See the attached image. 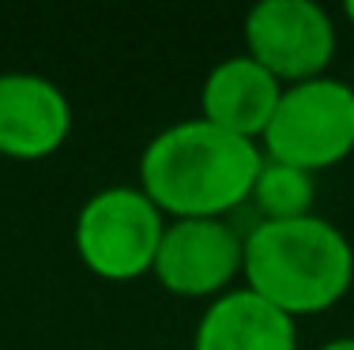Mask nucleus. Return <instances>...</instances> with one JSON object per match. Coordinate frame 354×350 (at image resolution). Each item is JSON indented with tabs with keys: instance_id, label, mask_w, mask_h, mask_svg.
<instances>
[{
	"instance_id": "obj_6",
	"label": "nucleus",
	"mask_w": 354,
	"mask_h": 350,
	"mask_svg": "<svg viewBox=\"0 0 354 350\" xmlns=\"http://www.w3.org/2000/svg\"><path fill=\"white\" fill-rule=\"evenodd\" d=\"M241 260L245 233H238L230 219H170L151 275L177 298L215 302L234 290Z\"/></svg>"
},
{
	"instance_id": "obj_8",
	"label": "nucleus",
	"mask_w": 354,
	"mask_h": 350,
	"mask_svg": "<svg viewBox=\"0 0 354 350\" xmlns=\"http://www.w3.org/2000/svg\"><path fill=\"white\" fill-rule=\"evenodd\" d=\"M279 98H283V83L268 68H260L249 53L223 57L200 87V117L234 132V136L260 144V136L268 132V124L275 117Z\"/></svg>"
},
{
	"instance_id": "obj_9",
	"label": "nucleus",
	"mask_w": 354,
	"mask_h": 350,
	"mask_svg": "<svg viewBox=\"0 0 354 350\" xmlns=\"http://www.w3.org/2000/svg\"><path fill=\"white\" fill-rule=\"evenodd\" d=\"M192 350H298V320H290L249 286L207 302L196 320Z\"/></svg>"
},
{
	"instance_id": "obj_4",
	"label": "nucleus",
	"mask_w": 354,
	"mask_h": 350,
	"mask_svg": "<svg viewBox=\"0 0 354 350\" xmlns=\"http://www.w3.org/2000/svg\"><path fill=\"white\" fill-rule=\"evenodd\" d=\"M260 151L306 173L339 166L354 155V87L335 76L283 87L272 124L260 136Z\"/></svg>"
},
{
	"instance_id": "obj_3",
	"label": "nucleus",
	"mask_w": 354,
	"mask_h": 350,
	"mask_svg": "<svg viewBox=\"0 0 354 350\" xmlns=\"http://www.w3.org/2000/svg\"><path fill=\"white\" fill-rule=\"evenodd\" d=\"M166 215L140 185H109L83 200L72 226L80 264L106 282H136L155 271Z\"/></svg>"
},
{
	"instance_id": "obj_5",
	"label": "nucleus",
	"mask_w": 354,
	"mask_h": 350,
	"mask_svg": "<svg viewBox=\"0 0 354 350\" xmlns=\"http://www.w3.org/2000/svg\"><path fill=\"white\" fill-rule=\"evenodd\" d=\"M335 41V19L317 0H260L245 15V53L283 87L328 76Z\"/></svg>"
},
{
	"instance_id": "obj_7",
	"label": "nucleus",
	"mask_w": 354,
	"mask_h": 350,
	"mask_svg": "<svg viewBox=\"0 0 354 350\" xmlns=\"http://www.w3.org/2000/svg\"><path fill=\"white\" fill-rule=\"evenodd\" d=\"M72 136L64 87L38 72H0V158L41 162Z\"/></svg>"
},
{
	"instance_id": "obj_2",
	"label": "nucleus",
	"mask_w": 354,
	"mask_h": 350,
	"mask_svg": "<svg viewBox=\"0 0 354 350\" xmlns=\"http://www.w3.org/2000/svg\"><path fill=\"white\" fill-rule=\"evenodd\" d=\"M241 279L290 320L328 313L354 286V245L324 215L257 222L245 233Z\"/></svg>"
},
{
	"instance_id": "obj_1",
	"label": "nucleus",
	"mask_w": 354,
	"mask_h": 350,
	"mask_svg": "<svg viewBox=\"0 0 354 350\" xmlns=\"http://www.w3.org/2000/svg\"><path fill=\"white\" fill-rule=\"evenodd\" d=\"M260 166L264 151L257 139L192 117L147 139L140 188L170 219H226L249 204Z\"/></svg>"
},
{
	"instance_id": "obj_10",
	"label": "nucleus",
	"mask_w": 354,
	"mask_h": 350,
	"mask_svg": "<svg viewBox=\"0 0 354 350\" xmlns=\"http://www.w3.org/2000/svg\"><path fill=\"white\" fill-rule=\"evenodd\" d=\"M249 204H257L260 222L301 219V215H313L317 181H313V173H306V170H294V166H283V162L264 158Z\"/></svg>"
},
{
	"instance_id": "obj_11",
	"label": "nucleus",
	"mask_w": 354,
	"mask_h": 350,
	"mask_svg": "<svg viewBox=\"0 0 354 350\" xmlns=\"http://www.w3.org/2000/svg\"><path fill=\"white\" fill-rule=\"evenodd\" d=\"M320 350H354V336H339V339H328Z\"/></svg>"
},
{
	"instance_id": "obj_12",
	"label": "nucleus",
	"mask_w": 354,
	"mask_h": 350,
	"mask_svg": "<svg viewBox=\"0 0 354 350\" xmlns=\"http://www.w3.org/2000/svg\"><path fill=\"white\" fill-rule=\"evenodd\" d=\"M343 19H347L351 27H354V0H347V4H343Z\"/></svg>"
}]
</instances>
